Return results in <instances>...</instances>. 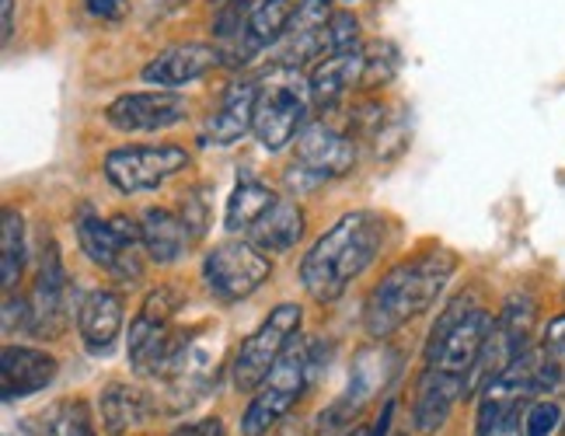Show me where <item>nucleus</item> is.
<instances>
[{"mask_svg":"<svg viewBox=\"0 0 565 436\" xmlns=\"http://www.w3.org/2000/svg\"><path fill=\"white\" fill-rule=\"evenodd\" d=\"M21 266H25V221L18 210H4V224H0V273H4V294H14Z\"/></svg>","mask_w":565,"mask_h":436,"instance_id":"nucleus-24","label":"nucleus"},{"mask_svg":"<svg viewBox=\"0 0 565 436\" xmlns=\"http://www.w3.org/2000/svg\"><path fill=\"white\" fill-rule=\"evenodd\" d=\"M458 255L447 248H429L412 258H402L398 266H391L384 279L371 290L363 308V329L371 339L384 342L412 318H419L440 300L447 283L458 273Z\"/></svg>","mask_w":565,"mask_h":436,"instance_id":"nucleus-3","label":"nucleus"},{"mask_svg":"<svg viewBox=\"0 0 565 436\" xmlns=\"http://www.w3.org/2000/svg\"><path fill=\"white\" fill-rule=\"evenodd\" d=\"M182 221L189 224V231H192V237L200 242V237L206 234V227H210V213H206V200L200 195V189H192V192H185V200H182Z\"/></svg>","mask_w":565,"mask_h":436,"instance_id":"nucleus-29","label":"nucleus"},{"mask_svg":"<svg viewBox=\"0 0 565 436\" xmlns=\"http://www.w3.org/2000/svg\"><path fill=\"white\" fill-rule=\"evenodd\" d=\"M398 71V50L391 42H371L363 46V81L360 87H384Z\"/></svg>","mask_w":565,"mask_h":436,"instance_id":"nucleus-25","label":"nucleus"},{"mask_svg":"<svg viewBox=\"0 0 565 436\" xmlns=\"http://www.w3.org/2000/svg\"><path fill=\"white\" fill-rule=\"evenodd\" d=\"M42 436H98L95 412L84 398H63L42 416Z\"/></svg>","mask_w":565,"mask_h":436,"instance_id":"nucleus-23","label":"nucleus"},{"mask_svg":"<svg viewBox=\"0 0 565 436\" xmlns=\"http://www.w3.org/2000/svg\"><path fill=\"white\" fill-rule=\"evenodd\" d=\"M541 353H545L562 370V374H565V311L555 315L545 325V336H541Z\"/></svg>","mask_w":565,"mask_h":436,"instance_id":"nucleus-28","label":"nucleus"},{"mask_svg":"<svg viewBox=\"0 0 565 436\" xmlns=\"http://www.w3.org/2000/svg\"><path fill=\"white\" fill-rule=\"evenodd\" d=\"M366 433H371V426H356V429H345L342 436H366Z\"/></svg>","mask_w":565,"mask_h":436,"instance_id":"nucleus-35","label":"nucleus"},{"mask_svg":"<svg viewBox=\"0 0 565 436\" xmlns=\"http://www.w3.org/2000/svg\"><path fill=\"white\" fill-rule=\"evenodd\" d=\"M56 374H60V360L39 345L8 342L4 353H0V391H4L8 405L46 391L56 381Z\"/></svg>","mask_w":565,"mask_h":436,"instance_id":"nucleus-15","label":"nucleus"},{"mask_svg":"<svg viewBox=\"0 0 565 436\" xmlns=\"http://www.w3.org/2000/svg\"><path fill=\"white\" fill-rule=\"evenodd\" d=\"M524 412H510V416H503V419H492L486 426H475V433L478 436H527L524 433Z\"/></svg>","mask_w":565,"mask_h":436,"instance_id":"nucleus-30","label":"nucleus"},{"mask_svg":"<svg viewBox=\"0 0 565 436\" xmlns=\"http://www.w3.org/2000/svg\"><path fill=\"white\" fill-rule=\"evenodd\" d=\"M182 290L158 287L150 290L140 304L137 318L129 321V363L140 377H161L171 381L185 366V336L179 332V311H182Z\"/></svg>","mask_w":565,"mask_h":436,"instance_id":"nucleus-4","label":"nucleus"},{"mask_svg":"<svg viewBox=\"0 0 565 436\" xmlns=\"http://www.w3.org/2000/svg\"><path fill=\"white\" fill-rule=\"evenodd\" d=\"M189 150L175 143H158V147H116L108 150L102 171L122 195H140V192H158L164 182L189 168Z\"/></svg>","mask_w":565,"mask_h":436,"instance_id":"nucleus-11","label":"nucleus"},{"mask_svg":"<svg viewBox=\"0 0 565 436\" xmlns=\"http://www.w3.org/2000/svg\"><path fill=\"white\" fill-rule=\"evenodd\" d=\"M562 429V405L548 395H541L524 412V433L527 436H555Z\"/></svg>","mask_w":565,"mask_h":436,"instance_id":"nucleus-27","label":"nucleus"},{"mask_svg":"<svg viewBox=\"0 0 565 436\" xmlns=\"http://www.w3.org/2000/svg\"><path fill=\"white\" fill-rule=\"evenodd\" d=\"M221 50L210 42H179V46L161 50L154 60L140 71L143 84L168 87V92H182V87L203 81L210 71L221 67Z\"/></svg>","mask_w":565,"mask_h":436,"instance_id":"nucleus-14","label":"nucleus"},{"mask_svg":"<svg viewBox=\"0 0 565 436\" xmlns=\"http://www.w3.org/2000/svg\"><path fill=\"white\" fill-rule=\"evenodd\" d=\"M303 231H308V216H303L300 203L294 195H276V203L258 216V224L245 237L269 255H287L297 248Z\"/></svg>","mask_w":565,"mask_h":436,"instance_id":"nucleus-20","label":"nucleus"},{"mask_svg":"<svg viewBox=\"0 0 565 436\" xmlns=\"http://www.w3.org/2000/svg\"><path fill=\"white\" fill-rule=\"evenodd\" d=\"M84 8L102 21H119L129 11V0H84Z\"/></svg>","mask_w":565,"mask_h":436,"instance_id":"nucleus-32","label":"nucleus"},{"mask_svg":"<svg viewBox=\"0 0 565 436\" xmlns=\"http://www.w3.org/2000/svg\"><path fill=\"white\" fill-rule=\"evenodd\" d=\"M387 237L384 216L374 210L342 213L300 258V287L315 304H335L374 266Z\"/></svg>","mask_w":565,"mask_h":436,"instance_id":"nucleus-2","label":"nucleus"},{"mask_svg":"<svg viewBox=\"0 0 565 436\" xmlns=\"http://www.w3.org/2000/svg\"><path fill=\"white\" fill-rule=\"evenodd\" d=\"M0 11H4V25H0V35H4V42H11V35H14V0H4Z\"/></svg>","mask_w":565,"mask_h":436,"instance_id":"nucleus-34","label":"nucleus"},{"mask_svg":"<svg viewBox=\"0 0 565 436\" xmlns=\"http://www.w3.org/2000/svg\"><path fill=\"white\" fill-rule=\"evenodd\" d=\"M273 203H276V192L266 182H258V179L237 182V189L227 200V210H224V227L231 234H248L258 224V216H263Z\"/></svg>","mask_w":565,"mask_h":436,"instance_id":"nucleus-22","label":"nucleus"},{"mask_svg":"<svg viewBox=\"0 0 565 436\" xmlns=\"http://www.w3.org/2000/svg\"><path fill=\"white\" fill-rule=\"evenodd\" d=\"M492 311L471 297L450 300L433 321L426 349H423V370L412 387V426L416 433H437L454 405H458L475 387V370L482 360V349L492 332Z\"/></svg>","mask_w":565,"mask_h":436,"instance_id":"nucleus-1","label":"nucleus"},{"mask_svg":"<svg viewBox=\"0 0 565 436\" xmlns=\"http://www.w3.org/2000/svg\"><path fill=\"white\" fill-rule=\"evenodd\" d=\"M269 276H273V258L258 245H252L248 237H231V242L213 245L203 255L206 290L224 304L248 300L252 294L266 287Z\"/></svg>","mask_w":565,"mask_h":436,"instance_id":"nucleus-10","label":"nucleus"},{"mask_svg":"<svg viewBox=\"0 0 565 436\" xmlns=\"http://www.w3.org/2000/svg\"><path fill=\"white\" fill-rule=\"evenodd\" d=\"M98 416L108 436H126L150 416V398H147V391L126 381H108L98 391Z\"/></svg>","mask_w":565,"mask_h":436,"instance_id":"nucleus-21","label":"nucleus"},{"mask_svg":"<svg viewBox=\"0 0 565 436\" xmlns=\"http://www.w3.org/2000/svg\"><path fill=\"white\" fill-rule=\"evenodd\" d=\"M164 436H224V419L221 416H203V419H192L182 423Z\"/></svg>","mask_w":565,"mask_h":436,"instance_id":"nucleus-31","label":"nucleus"},{"mask_svg":"<svg viewBox=\"0 0 565 436\" xmlns=\"http://www.w3.org/2000/svg\"><path fill=\"white\" fill-rule=\"evenodd\" d=\"M122 297L116 290H92L77 304V336L92 357H108L122 336Z\"/></svg>","mask_w":565,"mask_h":436,"instance_id":"nucleus-17","label":"nucleus"},{"mask_svg":"<svg viewBox=\"0 0 565 436\" xmlns=\"http://www.w3.org/2000/svg\"><path fill=\"white\" fill-rule=\"evenodd\" d=\"M77 242H81V252L88 255L98 269H105L116 283L122 287H134V283L143 279V231H140V221L126 213H116L102 221V216L84 206L77 213Z\"/></svg>","mask_w":565,"mask_h":436,"instance_id":"nucleus-6","label":"nucleus"},{"mask_svg":"<svg viewBox=\"0 0 565 436\" xmlns=\"http://www.w3.org/2000/svg\"><path fill=\"white\" fill-rule=\"evenodd\" d=\"M300 325H303V308L294 300L276 304L263 318V325L242 342L231 363V387L237 395H255V387L269 377V370L300 336Z\"/></svg>","mask_w":565,"mask_h":436,"instance_id":"nucleus-8","label":"nucleus"},{"mask_svg":"<svg viewBox=\"0 0 565 436\" xmlns=\"http://www.w3.org/2000/svg\"><path fill=\"white\" fill-rule=\"evenodd\" d=\"M308 108H311V87L308 81H300L297 67H279L258 81V105H255V126L252 134L258 147L279 155L282 147H290L297 134L308 123Z\"/></svg>","mask_w":565,"mask_h":436,"instance_id":"nucleus-7","label":"nucleus"},{"mask_svg":"<svg viewBox=\"0 0 565 436\" xmlns=\"http://www.w3.org/2000/svg\"><path fill=\"white\" fill-rule=\"evenodd\" d=\"M273 436H311V419L294 416V412H290V416L276 426V433H273Z\"/></svg>","mask_w":565,"mask_h":436,"instance_id":"nucleus-33","label":"nucleus"},{"mask_svg":"<svg viewBox=\"0 0 565 436\" xmlns=\"http://www.w3.org/2000/svg\"><path fill=\"white\" fill-rule=\"evenodd\" d=\"M315 381V342L303 339L279 357L269 370V377L255 387V395L242 416V436H269L282 419L290 416L294 405L303 398V391Z\"/></svg>","mask_w":565,"mask_h":436,"instance_id":"nucleus-5","label":"nucleus"},{"mask_svg":"<svg viewBox=\"0 0 565 436\" xmlns=\"http://www.w3.org/2000/svg\"><path fill=\"white\" fill-rule=\"evenodd\" d=\"M189 119V102L179 92L154 87V92H126L105 105V123L116 134H161Z\"/></svg>","mask_w":565,"mask_h":436,"instance_id":"nucleus-13","label":"nucleus"},{"mask_svg":"<svg viewBox=\"0 0 565 436\" xmlns=\"http://www.w3.org/2000/svg\"><path fill=\"white\" fill-rule=\"evenodd\" d=\"M71 318V279L67 269H63L56 242H50V248L42 252L39 276L29 297V332L35 339H60L67 332Z\"/></svg>","mask_w":565,"mask_h":436,"instance_id":"nucleus-12","label":"nucleus"},{"mask_svg":"<svg viewBox=\"0 0 565 436\" xmlns=\"http://www.w3.org/2000/svg\"><path fill=\"white\" fill-rule=\"evenodd\" d=\"M255 105H258V81H231L221 105L206 116L200 129L203 147H234L245 140L255 126Z\"/></svg>","mask_w":565,"mask_h":436,"instance_id":"nucleus-16","label":"nucleus"},{"mask_svg":"<svg viewBox=\"0 0 565 436\" xmlns=\"http://www.w3.org/2000/svg\"><path fill=\"white\" fill-rule=\"evenodd\" d=\"M140 231H143V248L154 266H175L189 255V245L195 242L182 213L168 206H147L140 213Z\"/></svg>","mask_w":565,"mask_h":436,"instance_id":"nucleus-19","label":"nucleus"},{"mask_svg":"<svg viewBox=\"0 0 565 436\" xmlns=\"http://www.w3.org/2000/svg\"><path fill=\"white\" fill-rule=\"evenodd\" d=\"M356 168V140L324 119H308L294 140V164L287 171V185L303 192L321 182H332Z\"/></svg>","mask_w":565,"mask_h":436,"instance_id":"nucleus-9","label":"nucleus"},{"mask_svg":"<svg viewBox=\"0 0 565 436\" xmlns=\"http://www.w3.org/2000/svg\"><path fill=\"white\" fill-rule=\"evenodd\" d=\"M360 81H363V46L324 56L308 74L311 105L318 108V113H332V108L342 105V98L350 95L353 87H360Z\"/></svg>","mask_w":565,"mask_h":436,"instance_id":"nucleus-18","label":"nucleus"},{"mask_svg":"<svg viewBox=\"0 0 565 436\" xmlns=\"http://www.w3.org/2000/svg\"><path fill=\"white\" fill-rule=\"evenodd\" d=\"M356 46H360V18L353 11H332L329 25H324V56Z\"/></svg>","mask_w":565,"mask_h":436,"instance_id":"nucleus-26","label":"nucleus"}]
</instances>
